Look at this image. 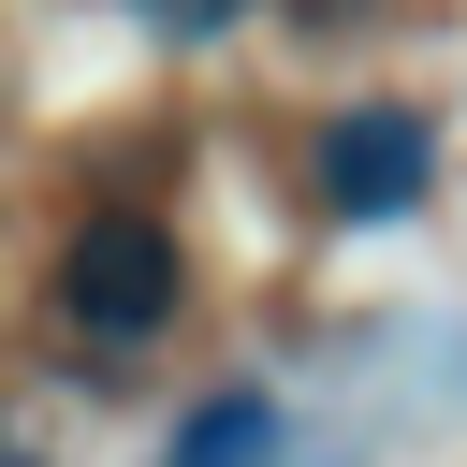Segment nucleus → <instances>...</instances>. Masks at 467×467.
Segmentation results:
<instances>
[{
    "label": "nucleus",
    "instance_id": "f257e3e1",
    "mask_svg": "<svg viewBox=\"0 0 467 467\" xmlns=\"http://www.w3.org/2000/svg\"><path fill=\"white\" fill-rule=\"evenodd\" d=\"M175 306H190V248H175V219H161V204H88L73 248H58V321H73L88 350H146Z\"/></svg>",
    "mask_w": 467,
    "mask_h": 467
},
{
    "label": "nucleus",
    "instance_id": "f03ea898",
    "mask_svg": "<svg viewBox=\"0 0 467 467\" xmlns=\"http://www.w3.org/2000/svg\"><path fill=\"white\" fill-rule=\"evenodd\" d=\"M306 175H321V219H409L423 175H438V117L423 102H350V117H321Z\"/></svg>",
    "mask_w": 467,
    "mask_h": 467
},
{
    "label": "nucleus",
    "instance_id": "7ed1b4c3",
    "mask_svg": "<svg viewBox=\"0 0 467 467\" xmlns=\"http://www.w3.org/2000/svg\"><path fill=\"white\" fill-rule=\"evenodd\" d=\"M175 467H292V409L263 379H234V394H204L175 423Z\"/></svg>",
    "mask_w": 467,
    "mask_h": 467
},
{
    "label": "nucleus",
    "instance_id": "20e7f679",
    "mask_svg": "<svg viewBox=\"0 0 467 467\" xmlns=\"http://www.w3.org/2000/svg\"><path fill=\"white\" fill-rule=\"evenodd\" d=\"M131 15H146V29H161V44H204V29H234V15H248V0H131Z\"/></svg>",
    "mask_w": 467,
    "mask_h": 467
}]
</instances>
